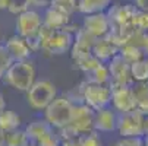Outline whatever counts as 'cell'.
I'll list each match as a JSON object with an SVG mask.
<instances>
[{"label":"cell","mask_w":148,"mask_h":146,"mask_svg":"<svg viewBox=\"0 0 148 146\" xmlns=\"http://www.w3.org/2000/svg\"><path fill=\"white\" fill-rule=\"evenodd\" d=\"M2 80L15 91L27 92L37 80V70L34 67V63L29 58L13 61L10 67L5 72Z\"/></svg>","instance_id":"cell-1"},{"label":"cell","mask_w":148,"mask_h":146,"mask_svg":"<svg viewBox=\"0 0 148 146\" xmlns=\"http://www.w3.org/2000/svg\"><path fill=\"white\" fill-rule=\"evenodd\" d=\"M60 132L63 134V139L78 137V136L94 132V110L85 105L82 101H78V102L75 101L71 123Z\"/></svg>","instance_id":"cell-2"},{"label":"cell","mask_w":148,"mask_h":146,"mask_svg":"<svg viewBox=\"0 0 148 146\" xmlns=\"http://www.w3.org/2000/svg\"><path fill=\"white\" fill-rule=\"evenodd\" d=\"M75 101L69 96H56L51 104L44 110V120L53 129L62 130L71 123L73 114Z\"/></svg>","instance_id":"cell-3"},{"label":"cell","mask_w":148,"mask_h":146,"mask_svg":"<svg viewBox=\"0 0 148 146\" xmlns=\"http://www.w3.org/2000/svg\"><path fill=\"white\" fill-rule=\"evenodd\" d=\"M79 89H81L79 101H82L91 110L97 111L106 107H110V101H112L110 85H101V83L85 80L81 83Z\"/></svg>","instance_id":"cell-4"},{"label":"cell","mask_w":148,"mask_h":146,"mask_svg":"<svg viewBox=\"0 0 148 146\" xmlns=\"http://www.w3.org/2000/svg\"><path fill=\"white\" fill-rule=\"evenodd\" d=\"M25 94H27V102L32 110L44 111L51 104V101L57 96V88L51 80L40 79L34 82V85Z\"/></svg>","instance_id":"cell-5"},{"label":"cell","mask_w":148,"mask_h":146,"mask_svg":"<svg viewBox=\"0 0 148 146\" xmlns=\"http://www.w3.org/2000/svg\"><path fill=\"white\" fill-rule=\"evenodd\" d=\"M142 121H144V113L139 110L117 114L116 132L122 137H142L144 136Z\"/></svg>","instance_id":"cell-6"},{"label":"cell","mask_w":148,"mask_h":146,"mask_svg":"<svg viewBox=\"0 0 148 146\" xmlns=\"http://www.w3.org/2000/svg\"><path fill=\"white\" fill-rule=\"evenodd\" d=\"M16 35L29 39L35 37L43 28V16L35 9H28L22 13L16 15Z\"/></svg>","instance_id":"cell-7"},{"label":"cell","mask_w":148,"mask_h":146,"mask_svg":"<svg viewBox=\"0 0 148 146\" xmlns=\"http://www.w3.org/2000/svg\"><path fill=\"white\" fill-rule=\"evenodd\" d=\"M131 86L110 83V89H112L110 107L117 114H123V113H129V111L136 110V104H135V98H134Z\"/></svg>","instance_id":"cell-8"},{"label":"cell","mask_w":148,"mask_h":146,"mask_svg":"<svg viewBox=\"0 0 148 146\" xmlns=\"http://www.w3.org/2000/svg\"><path fill=\"white\" fill-rule=\"evenodd\" d=\"M81 28L95 39L110 34V22H109V18L106 15V12L84 15Z\"/></svg>","instance_id":"cell-9"},{"label":"cell","mask_w":148,"mask_h":146,"mask_svg":"<svg viewBox=\"0 0 148 146\" xmlns=\"http://www.w3.org/2000/svg\"><path fill=\"white\" fill-rule=\"evenodd\" d=\"M107 67L110 72V83L128 86L134 83L131 76V65L120 54H116L110 61H107Z\"/></svg>","instance_id":"cell-10"},{"label":"cell","mask_w":148,"mask_h":146,"mask_svg":"<svg viewBox=\"0 0 148 146\" xmlns=\"http://www.w3.org/2000/svg\"><path fill=\"white\" fill-rule=\"evenodd\" d=\"M119 50H120V43L112 34H107L103 38L95 39L94 47H92V54L100 61L107 63V61H110L116 54H119Z\"/></svg>","instance_id":"cell-11"},{"label":"cell","mask_w":148,"mask_h":146,"mask_svg":"<svg viewBox=\"0 0 148 146\" xmlns=\"http://www.w3.org/2000/svg\"><path fill=\"white\" fill-rule=\"evenodd\" d=\"M95 43V38H92L88 32H85L82 28L78 29V32L73 35V44L71 48L72 58L76 61L82 57H87L92 54V47Z\"/></svg>","instance_id":"cell-12"},{"label":"cell","mask_w":148,"mask_h":146,"mask_svg":"<svg viewBox=\"0 0 148 146\" xmlns=\"http://www.w3.org/2000/svg\"><path fill=\"white\" fill-rule=\"evenodd\" d=\"M117 113L112 107H106L94 111V132L100 133H112L116 130Z\"/></svg>","instance_id":"cell-13"},{"label":"cell","mask_w":148,"mask_h":146,"mask_svg":"<svg viewBox=\"0 0 148 146\" xmlns=\"http://www.w3.org/2000/svg\"><path fill=\"white\" fill-rule=\"evenodd\" d=\"M25 133L29 139V143L32 145H37V143H41L47 139H50L51 136H54V129L50 126V124L43 118H38V120H34L31 121L28 126L25 127Z\"/></svg>","instance_id":"cell-14"},{"label":"cell","mask_w":148,"mask_h":146,"mask_svg":"<svg viewBox=\"0 0 148 146\" xmlns=\"http://www.w3.org/2000/svg\"><path fill=\"white\" fill-rule=\"evenodd\" d=\"M71 24V15L54 6L46 7L43 15V25L50 29H65Z\"/></svg>","instance_id":"cell-15"},{"label":"cell","mask_w":148,"mask_h":146,"mask_svg":"<svg viewBox=\"0 0 148 146\" xmlns=\"http://www.w3.org/2000/svg\"><path fill=\"white\" fill-rule=\"evenodd\" d=\"M5 47L8 48L10 57L13 58V61H19V60H28L32 50L29 48L27 39L19 37V35H12L9 37V39L6 41Z\"/></svg>","instance_id":"cell-16"},{"label":"cell","mask_w":148,"mask_h":146,"mask_svg":"<svg viewBox=\"0 0 148 146\" xmlns=\"http://www.w3.org/2000/svg\"><path fill=\"white\" fill-rule=\"evenodd\" d=\"M131 88L135 98L136 110L147 114L148 113V82H134Z\"/></svg>","instance_id":"cell-17"},{"label":"cell","mask_w":148,"mask_h":146,"mask_svg":"<svg viewBox=\"0 0 148 146\" xmlns=\"http://www.w3.org/2000/svg\"><path fill=\"white\" fill-rule=\"evenodd\" d=\"M112 5V0H78L76 7L82 15L106 12Z\"/></svg>","instance_id":"cell-18"},{"label":"cell","mask_w":148,"mask_h":146,"mask_svg":"<svg viewBox=\"0 0 148 146\" xmlns=\"http://www.w3.org/2000/svg\"><path fill=\"white\" fill-rule=\"evenodd\" d=\"M21 115L12 110H3L0 113V132L9 133L13 130H18L21 127Z\"/></svg>","instance_id":"cell-19"},{"label":"cell","mask_w":148,"mask_h":146,"mask_svg":"<svg viewBox=\"0 0 148 146\" xmlns=\"http://www.w3.org/2000/svg\"><path fill=\"white\" fill-rule=\"evenodd\" d=\"M119 54L128 61L129 65L135 63V61H139L142 58H145V51L141 50L139 47L131 44V43H126V44H122L120 45V50H119Z\"/></svg>","instance_id":"cell-20"},{"label":"cell","mask_w":148,"mask_h":146,"mask_svg":"<svg viewBox=\"0 0 148 146\" xmlns=\"http://www.w3.org/2000/svg\"><path fill=\"white\" fill-rule=\"evenodd\" d=\"M87 76H88L87 80H91V82H95V83H101V85H110V72H109V67H107L106 63H100Z\"/></svg>","instance_id":"cell-21"},{"label":"cell","mask_w":148,"mask_h":146,"mask_svg":"<svg viewBox=\"0 0 148 146\" xmlns=\"http://www.w3.org/2000/svg\"><path fill=\"white\" fill-rule=\"evenodd\" d=\"M29 139L25 133V130H13L9 133H5V146H28Z\"/></svg>","instance_id":"cell-22"},{"label":"cell","mask_w":148,"mask_h":146,"mask_svg":"<svg viewBox=\"0 0 148 146\" xmlns=\"http://www.w3.org/2000/svg\"><path fill=\"white\" fill-rule=\"evenodd\" d=\"M131 76L134 82H148V63L145 58L131 65Z\"/></svg>","instance_id":"cell-23"},{"label":"cell","mask_w":148,"mask_h":146,"mask_svg":"<svg viewBox=\"0 0 148 146\" xmlns=\"http://www.w3.org/2000/svg\"><path fill=\"white\" fill-rule=\"evenodd\" d=\"M32 3L31 0H8V9L13 15H19L28 9H31Z\"/></svg>","instance_id":"cell-24"},{"label":"cell","mask_w":148,"mask_h":146,"mask_svg":"<svg viewBox=\"0 0 148 146\" xmlns=\"http://www.w3.org/2000/svg\"><path fill=\"white\" fill-rule=\"evenodd\" d=\"M12 63H13V58L10 57L8 48L5 47V44H0V80H2L5 72L10 67Z\"/></svg>","instance_id":"cell-25"},{"label":"cell","mask_w":148,"mask_h":146,"mask_svg":"<svg viewBox=\"0 0 148 146\" xmlns=\"http://www.w3.org/2000/svg\"><path fill=\"white\" fill-rule=\"evenodd\" d=\"M76 3H78V0H51L50 6H54V7L63 10V12L72 15L75 10H78Z\"/></svg>","instance_id":"cell-26"},{"label":"cell","mask_w":148,"mask_h":146,"mask_svg":"<svg viewBox=\"0 0 148 146\" xmlns=\"http://www.w3.org/2000/svg\"><path fill=\"white\" fill-rule=\"evenodd\" d=\"M78 140H79L81 146H103V142H101L100 136L97 134V132H91L87 134L78 136Z\"/></svg>","instance_id":"cell-27"},{"label":"cell","mask_w":148,"mask_h":146,"mask_svg":"<svg viewBox=\"0 0 148 146\" xmlns=\"http://www.w3.org/2000/svg\"><path fill=\"white\" fill-rule=\"evenodd\" d=\"M134 25L138 31L148 32V12H136Z\"/></svg>","instance_id":"cell-28"},{"label":"cell","mask_w":148,"mask_h":146,"mask_svg":"<svg viewBox=\"0 0 148 146\" xmlns=\"http://www.w3.org/2000/svg\"><path fill=\"white\" fill-rule=\"evenodd\" d=\"M110 146H142L141 137H122L120 140L112 143Z\"/></svg>","instance_id":"cell-29"},{"label":"cell","mask_w":148,"mask_h":146,"mask_svg":"<svg viewBox=\"0 0 148 146\" xmlns=\"http://www.w3.org/2000/svg\"><path fill=\"white\" fill-rule=\"evenodd\" d=\"M134 6L138 12H148V0H134Z\"/></svg>","instance_id":"cell-30"},{"label":"cell","mask_w":148,"mask_h":146,"mask_svg":"<svg viewBox=\"0 0 148 146\" xmlns=\"http://www.w3.org/2000/svg\"><path fill=\"white\" fill-rule=\"evenodd\" d=\"M59 146H81L78 137H69V139H62Z\"/></svg>","instance_id":"cell-31"},{"label":"cell","mask_w":148,"mask_h":146,"mask_svg":"<svg viewBox=\"0 0 148 146\" xmlns=\"http://www.w3.org/2000/svg\"><path fill=\"white\" fill-rule=\"evenodd\" d=\"M31 3L35 7H49L51 5V0H31Z\"/></svg>","instance_id":"cell-32"},{"label":"cell","mask_w":148,"mask_h":146,"mask_svg":"<svg viewBox=\"0 0 148 146\" xmlns=\"http://www.w3.org/2000/svg\"><path fill=\"white\" fill-rule=\"evenodd\" d=\"M3 110H6V99H5V95L0 92V113Z\"/></svg>","instance_id":"cell-33"},{"label":"cell","mask_w":148,"mask_h":146,"mask_svg":"<svg viewBox=\"0 0 148 146\" xmlns=\"http://www.w3.org/2000/svg\"><path fill=\"white\" fill-rule=\"evenodd\" d=\"M142 127H144V134H145V133H148V113H147V114H144Z\"/></svg>","instance_id":"cell-34"},{"label":"cell","mask_w":148,"mask_h":146,"mask_svg":"<svg viewBox=\"0 0 148 146\" xmlns=\"http://www.w3.org/2000/svg\"><path fill=\"white\" fill-rule=\"evenodd\" d=\"M141 139H142V145H144V146H148V133H145Z\"/></svg>","instance_id":"cell-35"},{"label":"cell","mask_w":148,"mask_h":146,"mask_svg":"<svg viewBox=\"0 0 148 146\" xmlns=\"http://www.w3.org/2000/svg\"><path fill=\"white\" fill-rule=\"evenodd\" d=\"M145 60H147V63H148V51L145 53Z\"/></svg>","instance_id":"cell-36"},{"label":"cell","mask_w":148,"mask_h":146,"mask_svg":"<svg viewBox=\"0 0 148 146\" xmlns=\"http://www.w3.org/2000/svg\"><path fill=\"white\" fill-rule=\"evenodd\" d=\"M142 146H144V145H142Z\"/></svg>","instance_id":"cell-37"}]
</instances>
